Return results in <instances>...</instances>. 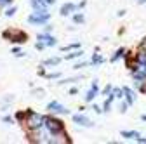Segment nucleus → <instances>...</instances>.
I'll use <instances>...</instances> for the list:
<instances>
[{
  "mask_svg": "<svg viewBox=\"0 0 146 144\" xmlns=\"http://www.w3.org/2000/svg\"><path fill=\"white\" fill-rule=\"evenodd\" d=\"M44 125L49 130V134L58 135V134H64V123L58 118H50V116H44Z\"/></svg>",
  "mask_w": 146,
  "mask_h": 144,
  "instance_id": "nucleus-1",
  "label": "nucleus"
},
{
  "mask_svg": "<svg viewBox=\"0 0 146 144\" xmlns=\"http://www.w3.org/2000/svg\"><path fill=\"white\" fill-rule=\"evenodd\" d=\"M50 19V14L47 11H35L33 14L28 16V23L31 24H44Z\"/></svg>",
  "mask_w": 146,
  "mask_h": 144,
  "instance_id": "nucleus-2",
  "label": "nucleus"
},
{
  "mask_svg": "<svg viewBox=\"0 0 146 144\" xmlns=\"http://www.w3.org/2000/svg\"><path fill=\"white\" fill-rule=\"evenodd\" d=\"M26 116H28V125H30V129H40L42 125H44V116L38 115V113H35V111H26Z\"/></svg>",
  "mask_w": 146,
  "mask_h": 144,
  "instance_id": "nucleus-3",
  "label": "nucleus"
},
{
  "mask_svg": "<svg viewBox=\"0 0 146 144\" xmlns=\"http://www.w3.org/2000/svg\"><path fill=\"white\" fill-rule=\"evenodd\" d=\"M4 38L11 40V42H17V44H23L26 40V33L23 31H14V30H7L4 31Z\"/></svg>",
  "mask_w": 146,
  "mask_h": 144,
  "instance_id": "nucleus-4",
  "label": "nucleus"
},
{
  "mask_svg": "<svg viewBox=\"0 0 146 144\" xmlns=\"http://www.w3.org/2000/svg\"><path fill=\"white\" fill-rule=\"evenodd\" d=\"M47 110L50 111V113H59V115H66V113H70L66 108L63 106V104H59L58 101H52V102H49L47 104Z\"/></svg>",
  "mask_w": 146,
  "mask_h": 144,
  "instance_id": "nucleus-5",
  "label": "nucleus"
},
{
  "mask_svg": "<svg viewBox=\"0 0 146 144\" xmlns=\"http://www.w3.org/2000/svg\"><path fill=\"white\" fill-rule=\"evenodd\" d=\"M36 38H38V42H40V44H44L45 47H54V45L58 44V42H56V38L50 37V35H49L47 31H45V33H40Z\"/></svg>",
  "mask_w": 146,
  "mask_h": 144,
  "instance_id": "nucleus-6",
  "label": "nucleus"
},
{
  "mask_svg": "<svg viewBox=\"0 0 146 144\" xmlns=\"http://www.w3.org/2000/svg\"><path fill=\"white\" fill-rule=\"evenodd\" d=\"M73 122H75L77 125H80V127H92V122H90L85 115H82V113H77V115H73Z\"/></svg>",
  "mask_w": 146,
  "mask_h": 144,
  "instance_id": "nucleus-7",
  "label": "nucleus"
},
{
  "mask_svg": "<svg viewBox=\"0 0 146 144\" xmlns=\"http://www.w3.org/2000/svg\"><path fill=\"white\" fill-rule=\"evenodd\" d=\"M96 94H98V80L92 82V85H90V89H89V92L85 94V102H90V101L96 97Z\"/></svg>",
  "mask_w": 146,
  "mask_h": 144,
  "instance_id": "nucleus-8",
  "label": "nucleus"
},
{
  "mask_svg": "<svg viewBox=\"0 0 146 144\" xmlns=\"http://www.w3.org/2000/svg\"><path fill=\"white\" fill-rule=\"evenodd\" d=\"M30 4L35 11H47V5H49L45 0H30Z\"/></svg>",
  "mask_w": 146,
  "mask_h": 144,
  "instance_id": "nucleus-9",
  "label": "nucleus"
},
{
  "mask_svg": "<svg viewBox=\"0 0 146 144\" xmlns=\"http://www.w3.org/2000/svg\"><path fill=\"white\" fill-rule=\"evenodd\" d=\"M75 9H77V5H75V4L66 2V4L61 7V16H70V14H73V12H75Z\"/></svg>",
  "mask_w": 146,
  "mask_h": 144,
  "instance_id": "nucleus-10",
  "label": "nucleus"
},
{
  "mask_svg": "<svg viewBox=\"0 0 146 144\" xmlns=\"http://www.w3.org/2000/svg\"><path fill=\"white\" fill-rule=\"evenodd\" d=\"M123 94H125V101H127V102H129V104H134V101H136V96H134V92L131 90V89L123 87Z\"/></svg>",
  "mask_w": 146,
  "mask_h": 144,
  "instance_id": "nucleus-11",
  "label": "nucleus"
},
{
  "mask_svg": "<svg viewBox=\"0 0 146 144\" xmlns=\"http://www.w3.org/2000/svg\"><path fill=\"white\" fill-rule=\"evenodd\" d=\"M122 137H125V139H134V141H137L139 134H137V132H134V130H122Z\"/></svg>",
  "mask_w": 146,
  "mask_h": 144,
  "instance_id": "nucleus-12",
  "label": "nucleus"
},
{
  "mask_svg": "<svg viewBox=\"0 0 146 144\" xmlns=\"http://www.w3.org/2000/svg\"><path fill=\"white\" fill-rule=\"evenodd\" d=\"M59 61H61L59 57H50V59H45L42 64L44 66H56V64H59Z\"/></svg>",
  "mask_w": 146,
  "mask_h": 144,
  "instance_id": "nucleus-13",
  "label": "nucleus"
},
{
  "mask_svg": "<svg viewBox=\"0 0 146 144\" xmlns=\"http://www.w3.org/2000/svg\"><path fill=\"white\" fill-rule=\"evenodd\" d=\"M82 50H77V52H71V54H68V56H66V59L68 61H71V59H77V57H82Z\"/></svg>",
  "mask_w": 146,
  "mask_h": 144,
  "instance_id": "nucleus-14",
  "label": "nucleus"
},
{
  "mask_svg": "<svg viewBox=\"0 0 146 144\" xmlns=\"http://www.w3.org/2000/svg\"><path fill=\"white\" fill-rule=\"evenodd\" d=\"M123 52H125V49H118L117 52H115V56L111 57V63H115V61H118L122 56H123Z\"/></svg>",
  "mask_w": 146,
  "mask_h": 144,
  "instance_id": "nucleus-15",
  "label": "nucleus"
},
{
  "mask_svg": "<svg viewBox=\"0 0 146 144\" xmlns=\"http://www.w3.org/2000/svg\"><path fill=\"white\" fill-rule=\"evenodd\" d=\"M137 63L139 64H146V54L144 52H139L137 54Z\"/></svg>",
  "mask_w": 146,
  "mask_h": 144,
  "instance_id": "nucleus-16",
  "label": "nucleus"
},
{
  "mask_svg": "<svg viewBox=\"0 0 146 144\" xmlns=\"http://www.w3.org/2000/svg\"><path fill=\"white\" fill-rule=\"evenodd\" d=\"M113 94L117 96V99H122L125 94H123V89H113Z\"/></svg>",
  "mask_w": 146,
  "mask_h": 144,
  "instance_id": "nucleus-17",
  "label": "nucleus"
},
{
  "mask_svg": "<svg viewBox=\"0 0 146 144\" xmlns=\"http://www.w3.org/2000/svg\"><path fill=\"white\" fill-rule=\"evenodd\" d=\"M101 63H103V57L98 56V54H94V57H92V61H90V64H101Z\"/></svg>",
  "mask_w": 146,
  "mask_h": 144,
  "instance_id": "nucleus-18",
  "label": "nucleus"
},
{
  "mask_svg": "<svg viewBox=\"0 0 146 144\" xmlns=\"http://www.w3.org/2000/svg\"><path fill=\"white\" fill-rule=\"evenodd\" d=\"M73 21H75V23H84V16L82 14H75V16H73Z\"/></svg>",
  "mask_w": 146,
  "mask_h": 144,
  "instance_id": "nucleus-19",
  "label": "nucleus"
},
{
  "mask_svg": "<svg viewBox=\"0 0 146 144\" xmlns=\"http://www.w3.org/2000/svg\"><path fill=\"white\" fill-rule=\"evenodd\" d=\"M127 106H131V104H129V102H127V101L120 104V111H122V113H125V111H127Z\"/></svg>",
  "mask_w": 146,
  "mask_h": 144,
  "instance_id": "nucleus-20",
  "label": "nucleus"
},
{
  "mask_svg": "<svg viewBox=\"0 0 146 144\" xmlns=\"http://www.w3.org/2000/svg\"><path fill=\"white\" fill-rule=\"evenodd\" d=\"M71 49H78V44H71V45L63 47V50H71Z\"/></svg>",
  "mask_w": 146,
  "mask_h": 144,
  "instance_id": "nucleus-21",
  "label": "nucleus"
},
{
  "mask_svg": "<svg viewBox=\"0 0 146 144\" xmlns=\"http://www.w3.org/2000/svg\"><path fill=\"white\" fill-rule=\"evenodd\" d=\"M110 90H111V85H106L104 90H103V94H110Z\"/></svg>",
  "mask_w": 146,
  "mask_h": 144,
  "instance_id": "nucleus-22",
  "label": "nucleus"
},
{
  "mask_svg": "<svg viewBox=\"0 0 146 144\" xmlns=\"http://www.w3.org/2000/svg\"><path fill=\"white\" fill-rule=\"evenodd\" d=\"M14 12H16V9H14V7H12V9H9V11H7V12H5V16H9V17H11V16H12V14H14Z\"/></svg>",
  "mask_w": 146,
  "mask_h": 144,
  "instance_id": "nucleus-23",
  "label": "nucleus"
},
{
  "mask_svg": "<svg viewBox=\"0 0 146 144\" xmlns=\"http://www.w3.org/2000/svg\"><path fill=\"white\" fill-rule=\"evenodd\" d=\"M12 0H0V5H9Z\"/></svg>",
  "mask_w": 146,
  "mask_h": 144,
  "instance_id": "nucleus-24",
  "label": "nucleus"
},
{
  "mask_svg": "<svg viewBox=\"0 0 146 144\" xmlns=\"http://www.w3.org/2000/svg\"><path fill=\"white\" fill-rule=\"evenodd\" d=\"M84 66H87V63H78V64H75V69H78V68H84Z\"/></svg>",
  "mask_w": 146,
  "mask_h": 144,
  "instance_id": "nucleus-25",
  "label": "nucleus"
},
{
  "mask_svg": "<svg viewBox=\"0 0 146 144\" xmlns=\"http://www.w3.org/2000/svg\"><path fill=\"white\" fill-rule=\"evenodd\" d=\"M59 77V73H50V75H47V78H58Z\"/></svg>",
  "mask_w": 146,
  "mask_h": 144,
  "instance_id": "nucleus-26",
  "label": "nucleus"
},
{
  "mask_svg": "<svg viewBox=\"0 0 146 144\" xmlns=\"http://www.w3.org/2000/svg\"><path fill=\"white\" fill-rule=\"evenodd\" d=\"M45 2H47V4H49V5H52V4H54V2H56V0H45Z\"/></svg>",
  "mask_w": 146,
  "mask_h": 144,
  "instance_id": "nucleus-27",
  "label": "nucleus"
},
{
  "mask_svg": "<svg viewBox=\"0 0 146 144\" xmlns=\"http://www.w3.org/2000/svg\"><path fill=\"white\" fill-rule=\"evenodd\" d=\"M137 2H139V4H146V0H137Z\"/></svg>",
  "mask_w": 146,
  "mask_h": 144,
  "instance_id": "nucleus-28",
  "label": "nucleus"
},
{
  "mask_svg": "<svg viewBox=\"0 0 146 144\" xmlns=\"http://www.w3.org/2000/svg\"><path fill=\"white\" fill-rule=\"evenodd\" d=\"M141 120H144V122H146V115H143V116H141Z\"/></svg>",
  "mask_w": 146,
  "mask_h": 144,
  "instance_id": "nucleus-29",
  "label": "nucleus"
}]
</instances>
